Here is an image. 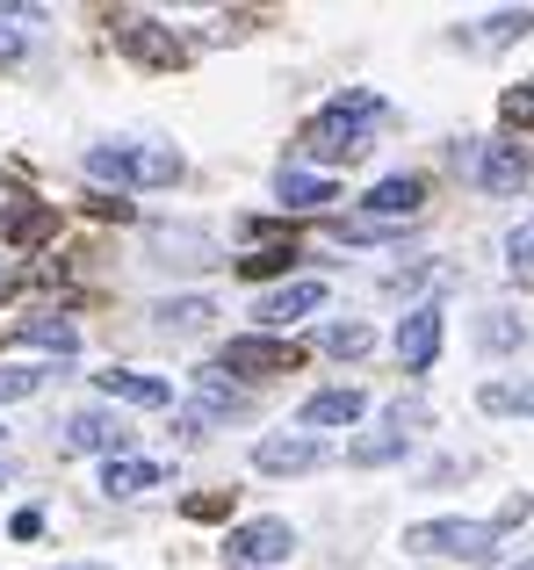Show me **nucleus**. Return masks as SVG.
Segmentation results:
<instances>
[{
  "label": "nucleus",
  "mask_w": 534,
  "mask_h": 570,
  "mask_svg": "<svg viewBox=\"0 0 534 570\" xmlns=\"http://www.w3.org/2000/svg\"><path fill=\"white\" fill-rule=\"evenodd\" d=\"M383 124V95H368V87H347V95H333L318 116L304 124V153L318 159V167H347V159L368 153V130Z\"/></svg>",
  "instance_id": "obj_1"
},
{
  "label": "nucleus",
  "mask_w": 534,
  "mask_h": 570,
  "mask_svg": "<svg viewBox=\"0 0 534 570\" xmlns=\"http://www.w3.org/2000/svg\"><path fill=\"white\" fill-rule=\"evenodd\" d=\"M534 513V499H513L498 520H419L405 528V549L412 557H455V563H492V549L506 542V528H521Z\"/></svg>",
  "instance_id": "obj_2"
},
{
  "label": "nucleus",
  "mask_w": 534,
  "mask_h": 570,
  "mask_svg": "<svg viewBox=\"0 0 534 570\" xmlns=\"http://www.w3.org/2000/svg\"><path fill=\"white\" fill-rule=\"evenodd\" d=\"M188 159L174 145H138V138H116V145H87V174L95 181H116V188H167L181 181Z\"/></svg>",
  "instance_id": "obj_3"
},
{
  "label": "nucleus",
  "mask_w": 534,
  "mask_h": 570,
  "mask_svg": "<svg viewBox=\"0 0 534 570\" xmlns=\"http://www.w3.org/2000/svg\"><path fill=\"white\" fill-rule=\"evenodd\" d=\"M455 167H463L484 195H521L527 174H534L527 153L513 138H463V145H455Z\"/></svg>",
  "instance_id": "obj_4"
},
{
  "label": "nucleus",
  "mask_w": 534,
  "mask_h": 570,
  "mask_svg": "<svg viewBox=\"0 0 534 570\" xmlns=\"http://www.w3.org/2000/svg\"><path fill=\"white\" fill-rule=\"evenodd\" d=\"M217 368H231V376H296V368H304V347H296V340H275V333H239V340H225Z\"/></svg>",
  "instance_id": "obj_5"
},
{
  "label": "nucleus",
  "mask_w": 534,
  "mask_h": 570,
  "mask_svg": "<svg viewBox=\"0 0 534 570\" xmlns=\"http://www.w3.org/2000/svg\"><path fill=\"white\" fill-rule=\"evenodd\" d=\"M289 549H296L289 520H239V528L225 534V563L231 570H275V563H289Z\"/></svg>",
  "instance_id": "obj_6"
},
{
  "label": "nucleus",
  "mask_w": 534,
  "mask_h": 570,
  "mask_svg": "<svg viewBox=\"0 0 534 570\" xmlns=\"http://www.w3.org/2000/svg\"><path fill=\"white\" fill-rule=\"evenodd\" d=\"M116 43H123L130 58H138V66H188V43L174 37L167 22H152V14H116Z\"/></svg>",
  "instance_id": "obj_7"
},
{
  "label": "nucleus",
  "mask_w": 534,
  "mask_h": 570,
  "mask_svg": "<svg viewBox=\"0 0 534 570\" xmlns=\"http://www.w3.org/2000/svg\"><path fill=\"white\" fill-rule=\"evenodd\" d=\"M58 448H66V455H123L130 448V426L116 412H72V419H58Z\"/></svg>",
  "instance_id": "obj_8"
},
{
  "label": "nucleus",
  "mask_w": 534,
  "mask_h": 570,
  "mask_svg": "<svg viewBox=\"0 0 534 570\" xmlns=\"http://www.w3.org/2000/svg\"><path fill=\"white\" fill-rule=\"evenodd\" d=\"M441 333H448V318H441L434 304H412L405 325H397V362H405L412 376H426V368L441 362Z\"/></svg>",
  "instance_id": "obj_9"
},
{
  "label": "nucleus",
  "mask_w": 534,
  "mask_h": 570,
  "mask_svg": "<svg viewBox=\"0 0 534 570\" xmlns=\"http://www.w3.org/2000/svg\"><path fill=\"white\" fill-rule=\"evenodd\" d=\"M325 455H333V448H325L318 433H267V441L254 448V470H267V476H304V470H318Z\"/></svg>",
  "instance_id": "obj_10"
},
{
  "label": "nucleus",
  "mask_w": 534,
  "mask_h": 570,
  "mask_svg": "<svg viewBox=\"0 0 534 570\" xmlns=\"http://www.w3.org/2000/svg\"><path fill=\"white\" fill-rule=\"evenodd\" d=\"M196 412H181V433L188 441H196L202 426H210V419H231V412H246V390H231L225 383V368H196Z\"/></svg>",
  "instance_id": "obj_11"
},
{
  "label": "nucleus",
  "mask_w": 534,
  "mask_h": 570,
  "mask_svg": "<svg viewBox=\"0 0 534 570\" xmlns=\"http://www.w3.org/2000/svg\"><path fill=\"white\" fill-rule=\"evenodd\" d=\"M310 311H325V282H318V275H304V282H281V289H267L260 304H254V318L281 333V325L310 318Z\"/></svg>",
  "instance_id": "obj_12"
},
{
  "label": "nucleus",
  "mask_w": 534,
  "mask_h": 570,
  "mask_svg": "<svg viewBox=\"0 0 534 570\" xmlns=\"http://www.w3.org/2000/svg\"><path fill=\"white\" fill-rule=\"evenodd\" d=\"M521 37H534V8H498V14H484V22L455 29L463 51H506V43H521Z\"/></svg>",
  "instance_id": "obj_13"
},
{
  "label": "nucleus",
  "mask_w": 534,
  "mask_h": 570,
  "mask_svg": "<svg viewBox=\"0 0 534 570\" xmlns=\"http://www.w3.org/2000/svg\"><path fill=\"white\" fill-rule=\"evenodd\" d=\"M167 484V462H145V455H109L101 462V491L109 499H138V491Z\"/></svg>",
  "instance_id": "obj_14"
},
{
  "label": "nucleus",
  "mask_w": 534,
  "mask_h": 570,
  "mask_svg": "<svg viewBox=\"0 0 534 570\" xmlns=\"http://www.w3.org/2000/svg\"><path fill=\"white\" fill-rule=\"evenodd\" d=\"M362 209H368V217H419V209H426V181H419V174H390V181H376L362 195Z\"/></svg>",
  "instance_id": "obj_15"
},
{
  "label": "nucleus",
  "mask_w": 534,
  "mask_h": 570,
  "mask_svg": "<svg viewBox=\"0 0 534 570\" xmlns=\"http://www.w3.org/2000/svg\"><path fill=\"white\" fill-rule=\"evenodd\" d=\"M95 383L109 390V397L138 404V412H167V404H174V383H159V376H138V368H101Z\"/></svg>",
  "instance_id": "obj_16"
},
{
  "label": "nucleus",
  "mask_w": 534,
  "mask_h": 570,
  "mask_svg": "<svg viewBox=\"0 0 534 570\" xmlns=\"http://www.w3.org/2000/svg\"><path fill=\"white\" fill-rule=\"evenodd\" d=\"M368 412V397L354 383H339V390H318V397H304V426H354V419Z\"/></svg>",
  "instance_id": "obj_17"
},
{
  "label": "nucleus",
  "mask_w": 534,
  "mask_h": 570,
  "mask_svg": "<svg viewBox=\"0 0 534 570\" xmlns=\"http://www.w3.org/2000/svg\"><path fill=\"white\" fill-rule=\"evenodd\" d=\"M0 232H8V246H43V238L58 232V209L51 203H29V209H0Z\"/></svg>",
  "instance_id": "obj_18"
},
{
  "label": "nucleus",
  "mask_w": 534,
  "mask_h": 570,
  "mask_svg": "<svg viewBox=\"0 0 534 570\" xmlns=\"http://www.w3.org/2000/svg\"><path fill=\"white\" fill-rule=\"evenodd\" d=\"M275 195L289 209H325V203H333V181H325V174H304V167H281L275 174Z\"/></svg>",
  "instance_id": "obj_19"
},
{
  "label": "nucleus",
  "mask_w": 534,
  "mask_h": 570,
  "mask_svg": "<svg viewBox=\"0 0 534 570\" xmlns=\"http://www.w3.org/2000/svg\"><path fill=\"white\" fill-rule=\"evenodd\" d=\"M405 441H412L405 426L362 433V441H347V462H354V470H383V462H397V455H405Z\"/></svg>",
  "instance_id": "obj_20"
},
{
  "label": "nucleus",
  "mask_w": 534,
  "mask_h": 570,
  "mask_svg": "<svg viewBox=\"0 0 534 570\" xmlns=\"http://www.w3.org/2000/svg\"><path fill=\"white\" fill-rule=\"evenodd\" d=\"M152 318L167 325V333H202V325H210L217 311H210V296H167V304H159Z\"/></svg>",
  "instance_id": "obj_21"
},
{
  "label": "nucleus",
  "mask_w": 534,
  "mask_h": 570,
  "mask_svg": "<svg viewBox=\"0 0 534 570\" xmlns=\"http://www.w3.org/2000/svg\"><path fill=\"white\" fill-rule=\"evenodd\" d=\"M14 340H29V347H51V354H72V347H80V333H72L66 318H51V311H43V318H22V325H14Z\"/></svg>",
  "instance_id": "obj_22"
},
{
  "label": "nucleus",
  "mask_w": 534,
  "mask_h": 570,
  "mask_svg": "<svg viewBox=\"0 0 534 570\" xmlns=\"http://www.w3.org/2000/svg\"><path fill=\"white\" fill-rule=\"evenodd\" d=\"M477 404H484V412H521V419H534V390L527 383H484Z\"/></svg>",
  "instance_id": "obj_23"
},
{
  "label": "nucleus",
  "mask_w": 534,
  "mask_h": 570,
  "mask_svg": "<svg viewBox=\"0 0 534 570\" xmlns=\"http://www.w3.org/2000/svg\"><path fill=\"white\" fill-rule=\"evenodd\" d=\"M296 261V246H254V253H246V261H231V267H239V275H281V267H289Z\"/></svg>",
  "instance_id": "obj_24"
},
{
  "label": "nucleus",
  "mask_w": 534,
  "mask_h": 570,
  "mask_svg": "<svg viewBox=\"0 0 534 570\" xmlns=\"http://www.w3.org/2000/svg\"><path fill=\"white\" fill-rule=\"evenodd\" d=\"M325 347H333L339 362H354V354L376 347V333H368V325H325Z\"/></svg>",
  "instance_id": "obj_25"
},
{
  "label": "nucleus",
  "mask_w": 534,
  "mask_h": 570,
  "mask_svg": "<svg viewBox=\"0 0 534 570\" xmlns=\"http://www.w3.org/2000/svg\"><path fill=\"white\" fill-rule=\"evenodd\" d=\"M498 116H506L513 130H534V80H521V87H506V95H498Z\"/></svg>",
  "instance_id": "obj_26"
},
{
  "label": "nucleus",
  "mask_w": 534,
  "mask_h": 570,
  "mask_svg": "<svg viewBox=\"0 0 534 570\" xmlns=\"http://www.w3.org/2000/svg\"><path fill=\"white\" fill-rule=\"evenodd\" d=\"M506 261H513V275H534V217H521L506 232Z\"/></svg>",
  "instance_id": "obj_27"
},
{
  "label": "nucleus",
  "mask_w": 534,
  "mask_h": 570,
  "mask_svg": "<svg viewBox=\"0 0 534 570\" xmlns=\"http://www.w3.org/2000/svg\"><path fill=\"white\" fill-rule=\"evenodd\" d=\"M43 376L37 368H0V404H14V397H37Z\"/></svg>",
  "instance_id": "obj_28"
},
{
  "label": "nucleus",
  "mask_w": 534,
  "mask_h": 570,
  "mask_svg": "<svg viewBox=\"0 0 534 570\" xmlns=\"http://www.w3.org/2000/svg\"><path fill=\"white\" fill-rule=\"evenodd\" d=\"M225 513H231L225 491H202V499H188V520H225Z\"/></svg>",
  "instance_id": "obj_29"
},
{
  "label": "nucleus",
  "mask_w": 534,
  "mask_h": 570,
  "mask_svg": "<svg viewBox=\"0 0 534 570\" xmlns=\"http://www.w3.org/2000/svg\"><path fill=\"white\" fill-rule=\"evenodd\" d=\"M87 209H95V217H116V224H130V217H138V209H130L123 195H87Z\"/></svg>",
  "instance_id": "obj_30"
},
{
  "label": "nucleus",
  "mask_w": 534,
  "mask_h": 570,
  "mask_svg": "<svg viewBox=\"0 0 534 570\" xmlns=\"http://www.w3.org/2000/svg\"><path fill=\"white\" fill-rule=\"evenodd\" d=\"M29 534H43V513L29 505V513H14V542H29Z\"/></svg>",
  "instance_id": "obj_31"
},
{
  "label": "nucleus",
  "mask_w": 534,
  "mask_h": 570,
  "mask_svg": "<svg viewBox=\"0 0 534 570\" xmlns=\"http://www.w3.org/2000/svg\"><path fill=\"white\" fill-rule=\"evenodd\" d=\"M22 51V37H14V29H0V58H14Z\"/></svg>",
  "instance_id": "obj_32"
},
{
  "label": "nucleus",
  "mask_w": 534,
  "mask_h": 570,
  "mask_svg": "<svg viewBox=\"0 0 534 570\" xmlns=\"http://www.w3.org/2000/svg\"><path fill=\"white\" fill-rule=\"evenodd\" d=\"M58 570H109V563H58Z\"/></svg>",
  "instance_id": "obj_33"
},
{
  "label": "nucleus",
  "mask_w": 534,
  "mask_h": 570,
  "mask_svg": "<svg viewBox=\"0 0 534 570\" xmlns=\"http://www.w3.org/2000/svg\"><path fill=\"white\" fill-rule=\"evenodd\" d=\"M513 570H534V557H527V563H513Z\"/></svg>",
  "instance_id": "obj_34"
}]
</instances>
